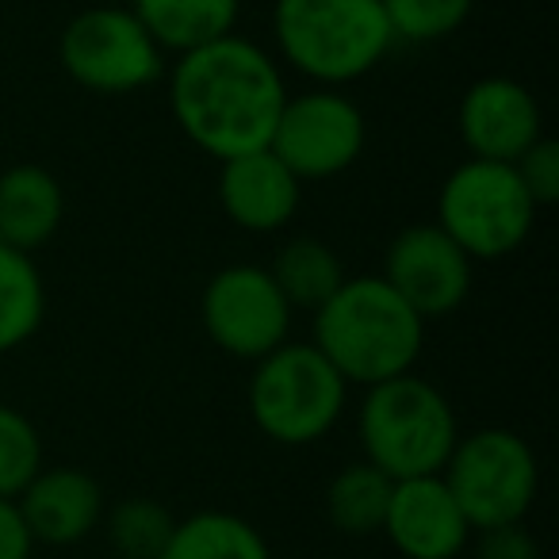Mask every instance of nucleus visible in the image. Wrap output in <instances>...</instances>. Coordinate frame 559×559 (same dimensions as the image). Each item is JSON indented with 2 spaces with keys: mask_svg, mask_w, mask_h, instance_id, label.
<instances>
[{
  "mask_svg": "<svg viewBox=\"0 0 559 559\" xmlns=\"http://www.w3.org/2000/svg\"><path fill=\"white\" fill-rule=\"evenodd\" d=\"M284 100L288 88L280 66L241 35H223L180 55L169 78L177 127L218 162L269 146Z\"/></svg>",
  "mask_w": 559,
  "mask_h": 559,
  "instance_id": "f257e3e1",
  "label": "nucleus"
},
{
  "mask_svg": "<svg viewBox=\"0 0 559 559\" xmlns=\"http://www.w3.org/2000/svg\"><path fill=\"white\" fill-rule=\"evenodd\" d=\"M426 342V319L383 276H345L314 311V349L345 383H383L411 372Z\"/></svg>",
  "mask_w": 559,
  "mask_h": 559,
  "instance_id": "f03ea898",
  "label": "nucleus"
},
{
  "mask_svg": "<svg viewBox=\"0 0 559 559\" xmlns=\"http://www.w3.org/2000/svg\"><path fill=\"white\" fill-rule=\"evenodd\" d=\"M272 35L284 62L319 85H349L395 47L380 0H276Z\"/></svg>",
  "mask_w": 559,
  "mask_h": 559,
  "instance_id": "7ed1b4c3",
  "label": "nucleus"
},
{
  "mask_svg": "<svg viewBox=\"0 0 559 559\" xmlns=\"http://www.w3.org/2000/svg\"><path fill=\"white\" fill-rule=\"evenodd\" d=\"M357 433L365 444V460L380 467L388 479L441 475L460 441L449 399L429 380L411 372L368 388Z\"/></svg>",
  "mask_w": 559,
  "mask_h": 559,
  "instance_id": "20e7f679",
  "label": "nucleus"
},
{
  "mask_svg": "<svg viewBox=\"0 0 559 559\" xmlns=\"http://www.w3.org/2000/svg\"><path fill=\"white\" fill-rule=\"evenodd\" d=\"M345 388L334 365L311 342H284L257 360L249 380V414L276 444L322 441L345 411Z\"/></svg>",
  "mask_w": 559,
  "mask_h": 559,
  "instance_id": "39448f33",
  "label": "nucleus"
},
{
  "mask_svg": "<svg viewBox=\"0 0 559 559\" xmlns=\"http://www.w3.org/2000/svg\"><path fill=\"white\" fill-rule=\"evenodd\" d=\"M536 203L528 200L518 169L506 162L467 157L449 173L437 195V226L472 261H495L521 249L533 234Z\"/></svg>",
  "mask_w": 559,
  "mask_h": 559,
  "instance_id": "423d86ee",
  "label": "nucleus"
},
{
  "mask_svg": "<svg viewBox=\"0 0 559 559\" xmlns=\"http://www.w3.org/2000/svg\"><path fill=\"white\" fill-rule=\"evenodd\" d=\"M452 498L475 533L498 525H521L536 502L540 467L525 437L513 429H475L460 437L441 467Z\"/></svg>",
  "mask_w": 559,
  "mask_h": 559,
  "instance_id": "0eeeda50",
  "label": "nucleus"
},
{
  "mask_svg": "<svg viewBox=\"0 0 559 559\" xmlns=\"http://www.w3.org/2000/svg\"><path fill=\"white\" fill-rule=\"evenodd\" d=\"M58 62L81 88L100 96H123L162 78V47L150 39L134 9L100 4L66 24L58 39Z\"/></svg>",
  "mask_w": 559,
  "mask_h": 559,
  "instance_id": "6e6552de",
  "label": "nucleus"
},
{
  "mask_svg": "<svg viewBox=\"0 0 559 559\" xmlns=\"http://www.w3.org/2000/svg\"><path fill=\"white\" fill-rule=\"evenodd\" d=\"M365 116L337 88H311L284 100L269 150L299 180H326L345 173L365 150Z\"/></svg>",
  "mask_w": 559,
  "mask_h": 559,
  "instance_id": "1a4fd4ad",
  "label": "nucleus"
},
{
  "mask_svg": "<svg viewBox=\"0 0 559 559\" xmlns=\"http://www.w3.org/2000/svg\"><path fill=\"white\" fill-rule=\"evenodd\" d=\"M203 330L223 353L238 360H261L288 342L292 307L280 296L269 269L230 264L203 288Z\"/></svg>",
  "mask_w": 559,
  "mask_h": 559,
  "instance_id": "9d476101",
  "label": "nucleus"
},
{
  "mask_svg": "<svg viewBox=\"0 0 559 559\" xmlns=\"http://www.w3.org/2000/svg\"><path fill=\"white\" fill-rule=\"evenodd\" d=\"M383 280L421 319H444L472 292V257L437 223L406 226L391 241Z\"/></svg>",
  "mask_w": 559,
  "mask_h": 559,
  "instance_id": "9b49d317",
  "label": "nucleus"
},
{
  "mask_svg": "<svg viewBox=\"0 0 559 559\" xmlns=\"http://www.w3.org/2000/svg\"><path fill=\"white\" fill-rule=\"evenodd\" d=\"M460 139L483 162L513 165L544 134L540 104L521 81L483 78L460 100Z\"/></svg>",
  "mask_w": 559,
  "mask_h": 559,
  "instance_id": "f8f14e48",
  "label": "nucleus"
},
{
  "mask_svg": "<svg viewBox=\"0 0 559 559\" xmlns=\"http://www.w3.org/2000/svg\"><path fill=\"white\" fill-rule=\"evenodd\" d=\"M383 533L406 559H456L467 548L472 525L441 475H418L395 479Z\"/></svg>",
  "mask_w": 559,
  "mask_h": 559,
  "instance_id": "ddd939ff",
  "label": "nucleus"
},
{
  "mask_svg": "<svg viewBox=\"0 0 559 559\" xmlns=\"http://www.w3.org/2000/svg\"><path fill=\"white\" fill-rule=\"evenodd\" d=\"M304 180L280 162L269 146L226 157L218 169V203L226 218L249 234H272L288 226L299 211Z\"/></svg>",
  "mask_w": 559,
  "mask_h": 559,
  "instance_id": "4468645a",
  "label": "nucleus"
},
{
  "mask_svg": "<svg viewBox=\"0 0 559 559\" xmlns=\"http://www.w3.org/2000/svg\"><path fill=\"white\" fill-rule=\"evenodd\" d=\"M32 540L39 544H78L100 525L104 490L81 467H39L16 498Z\"/></svg>",
  "mask_w": 559,
  "mask_h": 559,
  "instance_id": "2eb2a0df",
  "label": "nucleus"
},
{
  "mask_svg": "<svg viewBox=\"0 0 559 559\" xmlns=\"http://www.w3.org/2000/svg\"><path fill=\"white\" fill-rule=\"evenodd\" d=\"M66 195L55 173L39 165H12L0 173V241L20 253H35L58 234Z\"/></svg>",
  "mask_w": 559,
  "mask_h": 559,
  "instance_id": "dca6fc26",
  "label": "nucleus"
},
{
  "mask_svg": "<svg viewBox=\"0 0 559 559\" xmlns=\"http://www.w3.org/2000/svg\"><path fill=\"white\" fill-rule=\"evenodd\" d=\"M134 16L150 32V39L165 50L188 55L195 47L234 35L241 0H131Z\"/></svg>",
  "mask_w": 559,
  "mask_h": 559,
  "instance_id": "f3484780",
  "label": "nucleus"
},
{
  "mask_svg": "<svg viewBox=\"0 0 559 559\" xmlns=\"http://www.w3.org/2000/svg\"><path fill=\"white\" fill-rule=\"evenodd\" d=\"M162 559H272V551L246 518L226 510H203L177 521Z\"/></svg>",
  "mask_w": 559,
  "mask_h": 559,
  "instance_id": "a211bd4d",
  "label": "nucleus"
},
{
  "mask_svg": "<svg viewBox=\"0 0 559 559\" xmlns=\"http://www.w3.org/2000/svg\"><path fill=\"white\" fill-rule=\"evenodd\" d=\"M272 280L292 311H319L330 296L345 284L342 257L319 238H292L272 261Z\"/></svg>",
  "mask_w": 559,
  "mask_h": 559,
  "instance_id": "6ab92c4d",
  "label": "nucleus"
},
{
  "mask_svg": "<svg viewBox=\"0 0 559 559\" xmlns=\"http://www.w3.org/2000/svg\"><path fill=\"white\" fill-rule=\"evenodd\" d=\"M47 314V288L32 253L0 241V357L32 342Z\"/></svg>",
  "mask_w": 559,
  "mask_h": 559,
  "instance_id": "aec40b11",
  "label": "nucleus"
},
{
  "mask_svg": "<svg viewBox=\"0 0 559 559\" xmlns=\"http://www.w3.org/2000/svg\"><path fill=\"white\" fill-rule=\"evenodd\" d=\"M391 487L395 479L372 467L368 460L349 464L334 475L326 490V513L330 525L345 536H368V533H383V518H388V502H391Z\"/></svg>",
  "mask_w": 559,
  "mask_h": 559,
  "instance_id": "412c9836",
  "label": "nucleus"
},
{
  "mask_svg": "<svg viewBox=\"0 0 559 559\" xmlns=\"http://www.w3.org/2000/svg\"><path fill=\"white\" fill-rule=\"evenodd\" d=\"M173 528H177L173 513L154 498H127L108 518L111 548L127 559H162Z\"/></svg>",
  "mask_w": 559,
  "mask_h": 559,
  "instance_id": "4be33fe9",
  "label": "nucleus"
},
{
  "mask_svg": "<svg viewBox=\"0 0 559 559\" xmlns=\"http://www.w3.org/2000/svg\"><path fill=\"white\" fill-rule=\"evenodd\" d=\"M391 35L406 43H437L467 24L475 0H380Z\"/></svg>",
  "mask_w": 559,
  "mask_h": 559,
  "instance_id": "5701e85b",
  "label": "nucleus"
},
{
  "mask_svg": "<svg viewBox=\"0 0 559 559\" xmlns=\"http://www.w3.org/2000/svg\"><path fill=\"white\" fill-rule=\"evenodd\" d=\"M43 441L39 429L20 411L0 403V498H20V490L39 475Z\"/></svg>",
  "mask_w": 559,
  "mask_h": 559,
  "instance_id": "b1692460",
  "label": "nucleus"
},
{
  "mask_svg": "<svg viewBox=\"0 0 559 559\" xmlns=\"http://www.w3.org/2000/svg\"><path fill=\"white\" fill-rule=\"evenodd\" d=\"M513 169H518L521 185H525L528 200H533L536 207H548V203L559 200V142L540 134V139L513 162Z\"/></svg>",
  "mask_w": 559,
  "mask_h": 559,
  "instance_id": "393cba45",
  "label": "nucleus"
},
{
  "mask_svg": "<svg viewBox=\"0 0 559 559\" xmlns=\"http://www.w3.org/2000/svg\"><path fill=\"white\" fill-rule=\"evenodd\" d=\"M475 559H540V548L521 525H498L479 533Z\"/></svg>",
  "mask_w": 559,
  "mask_h": 559,
  "instance_id": "a878e982",
  "label": "nucleus"
},
{
  "mask_svg": "<svg viewBox=\"0 0 559 559\" xmlns=\"http://www.w3.org/2000/svg\"><path fill=\"white\" fill-rule=\"evenodd\" d=\"M32 533L24 525L16 498H0V559H32Z\"/></svg>",
  "mask_w": 559,
  "mask_h": 559,
  "instance_id": "bb28decb",
  "label": "nucleus"
},
{
  "mask_svg": "<svg viewBox=\"0 0 559 559\" xmlns=\"http://www.w3.org/2000/svg\"><path fill=\"white\" fill-rule=\"evenodd\" d=\"M111 559H127V556H111Z\"/></svg>",
  "mask_w": 559,
  "mask_h": 559,
  "instance_id": "cd10ccee",
  "label": "nucleus"
}]
</instances>
